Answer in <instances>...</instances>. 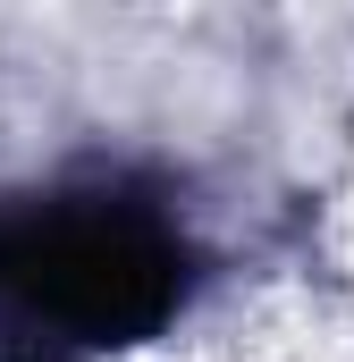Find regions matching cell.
<instances>
[{
    "label": "cell",
    "instance_id": "6da1fadb",
    "mask_svg": "<svg viewBox=\"0 0 354 362\" xmlns=\"http://www.w3.org/2000/svg\"><path fill=\"white\" fill-rule=\"evenodd\" d=\"M185 236L135 194L0 211V362L135 346L185 303Z\"/></svg>",
    "mask_w": 354,
    "mask_h": 362
}]
</instances>
